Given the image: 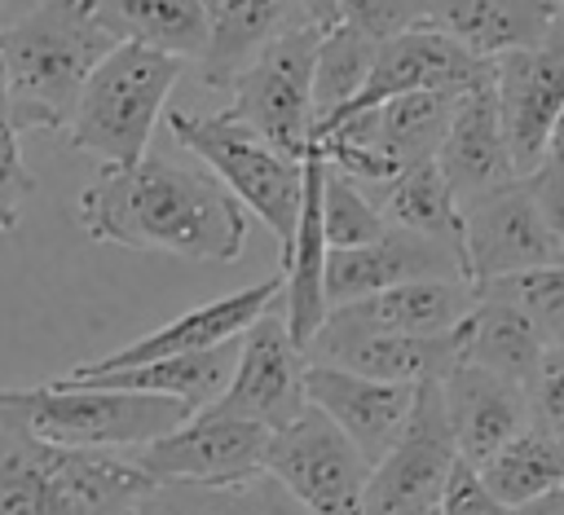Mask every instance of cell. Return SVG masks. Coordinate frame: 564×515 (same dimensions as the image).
I'll use <instances>...</instances> for the list:
<instances>
[{
  "label": "cell",
  "instance_id": "cell-1",
  "mask_svg": "<svg viewBox=\"0 0 564 515\" xmlns=\"http://www.w3.org/2000/svg\"><path fill=\"white\" fill-rule=\"evenodd\" d=\"M75 220L93 242L163 251L194 264L238 260L251 229V211L212 167H185L163 154L101 167L79 189Z\"/></svg>",
  "mask_w": 564,
  "mask_h": 515
},
{
  "label": "cell",
  "instance_id": "cell-2",
  "mask_svg": "<svg viewBox=\"0 0 564 515\" xmlns=\"http://www.w3.org/2000/svg\"><path fill=\"white\" fill-rule=\"evenodd\" d=\"M119 48L97 0H40L0 26V66L18 132H66L93 70Z\"/></svg>",
  "mask_w": 564,
  "mask_h": 515
},
{
  "label": "cell",
  "instance_id": "cell-3",
  "mask_svg": "<svg viewBox=\"0 0 564 515\" xmlns=\"http://www.w3.org/2000/svg\"><path fill=\"white\" fill-rule=\"evenodd\" d=\"M154 489L132 453L48 445L0 418V515H137Z\"/></svg>",
  "mask_w": 564,
  "mask_h": 515
},
{
  "label": "cell",
  "instance_id": "cell-4",
  "mask_svg": "<svg viewBox=\"0 0 564 515\" xmlns=\"http://www.w3.org/2000/svg\"><path fill=\"white\" fill-rule=\"evenodd\" d=\"M0 418L48 445L132 453L176 431L189 418V409L154 392H119V387L48 379L35 387H0Z\"/></svg>",
  "mask_w": 564,
  "mask_h": 515
},
{
  "label": "cell",
  "instance_id": "cell-5",
  "mask_svg": "<svg viewBox=\"0 0 564 515\" xmlns=\"http://www.w3.org/2000/svg\"><path fill=\"white\" fill-rule=\"evenodd\" d=\"M189 62L145 48L119 44L88 79L70 128L62 132L70 150L101 158V167H128L150 154V136L159 114L167 110L172 88L181 84Z\"/></svg>",
  "mask_w": 564,
  "mask_h": 515
},
{
  "label": "cell",
  "instance_id": "cell-6",
  "mask_svg": "<svg viewBox=\"0 0 564 515\" xmlns=\"http://www.w3.org/2000/svg\"><path fill=\"white\" fill-rule=\"evenodd\" d=\"M167 128L203 167H212L234 189V198L260 224H269V233L286 251L304 211V163L286 158L282 150L260 141L251 128L234 123L225 110L220 114L167 110Z\"/></svg>",
  "mask_w": 564,
  "mask_h": 515
},
{
  "label": "cell",
  "instance_id": "cell-7",
  "mask_svg": "<svg viewBox=\"0 0 564 515\" xmlns=\"http://www.w3.org/2000/svg\"><path fill=\"white\" fill-rule=\"evenodd\" d=\"M317 44L322 26L300 22L282 31L229 88L225 114L242 128H251L260 141L282 150L286 158H308L313 154V123H317V101H313V79H317Z\"/></svg>",
  "mask_w": 564,
  "mask_h": 515
},
{
  "label": "cell",
  "instance_id": "cell-8",
  "mask_svg": "<svg viewBox=\"0 0 564 515\" xmlns=\"http://www.w3.org/2000/svg\"><path fill=\"white\" fill-rule=\"evenodd\" d=\"M264 471L308 515H366V489L375 467L317 405H308L295 423L269 436Z\"/></svg>",
  "mask_w": 564,
  "mask_h": 515
},
{
  "label": "cell",
  "instance_id": "cell-9",
  "mask_svg": "<svg viewBox=\"0 0 564 515\" xmlns=\"http://www.w3.org/2000/svg\"><path fill=\"white\" fill-rule=\"evenodd\" d=\"M463 462L441 383H419L414 414L401 440L370 471L366 515H432L445 497L454 467Z\"/></svg>",
  "mask_w": 564,
  "mask_h": 515
},
{
  "label": "cell",
  "instance_id": "cell-10",
  "mask_svg": "<svg viewBox=\"0 0 564 515\" xmlns=\"http://www.w3.org/2000/svg\"><path fill=\"white\" fill-rule=\"evenodd\" d=\"M269 427L198 409L176 431L132 449V458L159 480V484H242L264 475L269 458Z\"/></svg>",
  "mask_w": 564,
  "mask_h": 515
},
{
  "label": "cell",
  "instance_id": "cell-11",
  "mask_svg": "<svg viewBox=\"0 0 564 515\" xmlns=\"http://www.w3.org/2000/svg\"><path fill=\"white\" fill-rule=\"evenodd\" d=\"M308 352L295 343L282 299L242 335V352H238V370L229 379V387L220 392L216 405L220 414L260 423L269 431H282L286 423H295L308 409Z\"/></svg>",
  "mask_w": 564,
  "mask_h": 515
},
{
  "label": "cell",
  "instance_id": "cell-12",
  "mask_svg": "<svg viewBox=\"0 0 564 515\" xmlns=\"http://www.w3.org/2000/svg\"><path fill=\"white\" fill-rule=\"evenodd\" d=\"M485 84H494V62L489 57H476L471 48H463L454 35H445L436 26H414L397 40L379 44L375 70H370L366 88L357 92V101H348L339 114L313 123V136L335 128L348 114L375 110V106H383L392 97H405V92H476Z\"/></svg>",
  "mask_w": 564,
  "mask_h": 515
},
{
  "label": "cell",
  "instance_id": "cell-13",
  "mask_svg": "<svg viewBox=\"0 0 564 515\" xmlns=\"http://www.w3.org/2000/svg\"><path fill=\"white\" fill-rule=\"evenodd\" d=\"M494 97L502 110L511 158L520 176H529L546 158L551 136L564 119V18L538 48L494 57Z\"/></svg>",
  "mask_w": 564,
  "mask_h": 515
},
{
  "label": "cell",
  "instance_id": "cell-14",
  "mask_svg": "<svg viewBox=\"0 0 564 515\" xmlns=\"http://www.w3.org/2000/svg\"><path fill=\"white\" fill-rule=\"evenodd\" d=\"M463 220H467V246H463L467 251V277L476 286L498 282V277H516V273H533V269L564 260L524 176L463 202Z\"/></svg>",
  "mask_w": 564,
  "mask_h": 515
},
{
  "label": "cell",
  "instance_id": "cell-15",
  "mask_svg": "<svg viewBox=\"0 0 564 515\" xmlns=\"http://www.w3.org/2000/svg\"><path fill=\"white\" fill-rule=\"evenodd\" d=\"M286 291V277L282 269L264 282H251L234 295H220V299H207L172 321H163L159 330L97 357V361H84V365H70L66 379H88V374H110V370H128V365H145V361H163V357H185V352H207V348H220L229 339H242Z\"/></svg>",
  "mask_w": 564,
  "mask_h": 515
},
{
  "label": "cell",
  "instance_id": "cell-16",
  "mask_svg": "<svg viewBox=\"0 0 564 515\" xmlns=\"http://www.w3.org/2000/svg\"><path fill=\"white\" fill-rule=\"evenodd\" d=\"M308 387V405H317L361 453L366 462H383L388 449L401 440L410 414H414V383H388V379H370L330 361H308L304 374Z\"/></svg>",
  "mask_w": 564,
  "mask_h": 515
},
{
  "label": "cell",
  "instance_id": "cell-17",
  "mask_svg": "<svg viewBox=\"0 0 564 515\" xmlns=\"http://www.w3.org/2000/svg\"><path fill=\"white\" fill-rule=\"evenodd\" d=\"M427 277H463V282H471L467 277V260L454 246L392 224L379 242L330 251V260H326V299H330V308H339V304L379 295L388 286L427 282Z\"/></svg>",
  "mask_w": 564,
  "mask_h": 515
},
{
  "label": "cell",
  "instance_id": "cell-18",
  "mask_svg": "<svg viewBox=\"0 0 564 515\" xmlns=\"http://www.w3.org/2000/svg\"><path fill=\"white\" fill-rule=\"evenodd\" d=\"M308 361H330L388 383H441L463 361V326L445 335H397V330H344L322 326L308 343Z\"/></svg>",
  "mask_w": 564,
  "mask_h": 515
},
{
  "label": "cell",
  "instance_id": "cell-19",
  "mask_svg": "<svg viewBox=\"0 0 564 515\" xmlns=\"http://www.w3.org/2000/svg\"><path fill=\"white\" fill-rule=\"evenodd\" d=\"M441 392H445V409H449L458 453L471 467L489 462L511 436H520L533 423L529 387L516 383V379H502L485 365L458 361L441 379Z\"/></svg>",
  "mask_w": 564,
  "mask_h": 515
},
{
  "label": "cell",
  "instance_id": "cell-20",
  "mask_svg": "<svg viewBox=\"0 0 564 515\" xmlns=\"http://www.w3.org/2000/svg\"><path fill=\"white\" fill-rule=\"evenodd\" d=\"M207 48L194 62L198 84L229 92L234 79L291 26L308 22L300 0H203Z\"/></svg>",
  "mask_w": 564,
  "mask_h": 515
},
{
  "label": "cell",
  "instance_id": "cell-21",
  "mask_svg": "<svg viewBox=\"0 0 564 515\" xmlns=\"http://www.w3.org/2000/svg\"><path fill=\"white\" fill-rule=\"evenodd\" d=\"M322 185H326V158L313 150L304 158V211H300L291 246L282 251V277H286L282 313H286V326L304 352L330 317V299H326L330 242H326V224H322Z\"/></svg>",
  "mask_w": 564,
  "mask_h": 515
},
{
  "label": "cell",
  "instance_id": "cell-22",
  "mask_svg": "<svg viewBox=\"0 0 564 515\" xmlns=\"http://www.w3.org/2000/svg\"><path fill=\"white\" fill-rule=\"evenodd\" d=\"M436 163H441L449 189L458 194V202H471V198H480L498 185H511L520 176V167L511 158V145H507V128H502L494 84H485V88H476L458 101Z\"/></svg>",
  "mask_w": 564,
  "mask_h": 515
},
{
  "label": "cell",
  "instance_id": "cell-23",
  "mask_svg": "<svg viewBox=\"0 0 564 515\" xmlns=\"http://www.w3.org/2000/svg\"><path fill=\"white\" fill-rule=\"evenodd\" d=\"M476 308V282L463 277H427L401 282L379 295L330 308V326L344 330H397V335H445L458 330Z\"/></svg>",
  "mask_w": 564,
  "mask_h": 515
},
{
  "label": "cell",
  "instance_id": "cell-24",
  "mask_svg": "<svg viewBox=\"0 0 564 515\" xmlns=\"http://www.w3.org/2000/svg\"><path fill=\"white\" fill-rule=\"evenodd\" d=\"M564 18L560 0H432L427 26L454 35L476 57L538 48Z\"/></svg>",
  "mask_w": 564,
  "mask_h": 515
},
{
  "label": "cell",
  "instance_id": "cell-25",
  "mask_svg": "<svg viewBox=\"0 0 564 515\" xmlns=\"http://www.w3.org/2000/svg\"><path fill=\"white\" fill-rule=\"evenodd\" d=\"M238 352H242V339H229V343L207 348V352L163 357V361H145V365L110 370V374H88V379H66V374H57V379L88 383V387H119V392H154V396H172L189 414H198V409L216 405L220 392L229 387V379L238 370Z\"/></svg>",
  "mask_w": 564,
  "mask_h": 515
},
{
  "label": "cell",
  "instance_id": "cell-26",
  "mask_svg": "<svg viewBox=\"0 0 564 515\" xmlns=\"http://www.w3.org/2000/svg\"><path fill=\"white\" fill-rule=\"evenodd\" d=\"M546 348H551L546 335L538 330V321L520 304L476 291V308L463 321V361L485 365V370L529 387Z\"/></svg>",
  "mask_w": 564,
  "mask_h": 515
},
{
  "label": "cell",
  "instance_id": "cell-27",
  "mask_svg": "<svg viewBox=\"0 0 564 515\" xmlns=\"http://www.w3.org/2000/svg\"><path fill=\"white\" fill-rule=\"evenodd\" d=\"M370 198L383 207L388 224L410 229V233H423V238H436V242L454 246V251L467 260V251H463V246H467L463 202H458V194L449 189V180H445V172H441L436 158L405 167L397 180H388V185L375 189Z\"/></svg>",
  "mask_w": 564,
  "mask_h": 515
},
{
  "label": "cell",
  "instance_id": "cell-28",
  "mask_svg": "<svg viewBox=\"0 0 564 515\" xmlns=\"http://www.w3.org/2000/svg\"><path fill=\"white\" fill-rule=\"evenodd\" d=\"M97 4H101V22L119 35V44H145L181 62H198L207 48L203 0H97Z\"/></svg>",
  "mask_w": 564,
  "mask_h": 515
},
{
  "label": "cell",
  "instance_id": "cell-29",
  "mask_svg": "<svg viewBox=\"0 0 564 515\" xmlns=\"http://www.w3.org/2000/svg\"><path fill=\"white\" fill-rule=\"evenodd\" d=\"M467 92H405L383 106H375V141L379 150L405 172L414 163H427L441 154L445 132L454 123V110Z\"/></svg>",
  "mask_w": 564,
  "mask_h": 515
},
{
  "label": "cell",
  "instance_id": "cell-30",
  "mask_svg": "<svg viewBox=\"0 0 564 515\" xmlns=\"http://www.w3.org/2000/svg\"><path fill=\"white\" fill-rule=\"evenodd\" d=\"M480 480L507 502V506H529L533 497L551 493L564 484V436H555L551 427H542L538 418L511 436L489 462L476 467Z\"/></svg>",
  "mask_w": 564,
  "mask_h": 515
},
{
  "label": "cell",
  "instance_id": "cell-31",
  "mask_svg": "<svg viewBox=\"0 0 564 515\" xmlns=\"http://www.w3.org/2000/svg\"><path fill=\"white\" fill-rule=\"evenodd\" d=\"M137 515H308L269 471L242 484H159Z\"/></svg>",
  "mask_w": 564,
  "mask_h": 515
},
{
  "label": "cell",
  "instance_id": "cell-32",
  "mask_svg": "<svg viewBox=\"0 0 564 515\" xmlns=\"http://www.w3.org/2000/svg\"><path fill=\"white\" fill-rule=\"evenodd\" d=\"M375 53L379 44L357 35L352 26H330L322 31L317 44V79H313V101H317V123L339 114L348 101H357V92L366 88L370 70H375Z\"/></svg>",
  "mask_w": 564,
  "mask_h": 515
},
{
  "label": "cell",
  "instance_id": "cell-33",
  "mask_svg": "<svg viewBox=\"0 0 564 515\" xmlns=\"http://www.w3.org/2000/svg\"><path fill=\"white\" fill-rule=\"evenodd\" d=\"M322 224H326L330 251L379 242L392 229L383 207L370 198V189H361L352 176L335 172L330 163H326V185H322Z\"/></svg>",
  "mask_w": 564,
  "mask_h": 515
},
{
  "label": "cell",
  "instance_id": "cell-34",
  "mask_svg": "<svg viewBox=\"0 0 564 515\" xmlns=\"http://www.w3.org/2000/svg\"><path fill=\"white\" fill-rule=\"evenodd\" d=\"M476 291L520 304L538 321V330L546 335V343H564V260L560 264H546V269H533V273L480 282Z\"/></svg>",
  "mask_w": 564,
  "mask_h": 515
},
{
  "label": "cell",
  "instance_id": "cell-35",
  "mask_svg": "<svg viewBox=\"0 0 564 515\" xmlns=\"http://www.w3.org/2000/svg\"><path fill=\"white\" fill-rule=\"evenodd\" d=\"M31 194H35V176L22 163L18 123H13V106H9V88H4V66H0V233L18 229Z\"/></svg>",
  "mask_w": 564,
  "mask_h": 515
},
{
  "label": "cell",
  "instance_id": "cell-36",
  "mask_svg": "<svg viewBox=\"0 0 564 515\" xmlns=\"http://www.w3.org/2000/svg\"><path fill=\"white\" fill-rule=\"evenodd\" d=\"M427 18H432V0H339V22L375 44L427 26Z\"/></svg>",
  "mask_w": 564,
  "mask_h": 515
},
{
  "label": "cell",
  "instance_id": "cell-37",
  "mask_svg": "<svg viewBox=\"0 0 564 515\" xmlns=\"http://www.w3.org/2000/svg\"><path fill=\"white\" fill-rule=\"evenodd\" d=\"M432 515H516V506H507L471 462H458L449 484H445V497Z\"/></svg>",
  "mask_w": 564,
  "mask_h": 515
},
{
  "label": "cell",
  "instance_id": "cell-38",
  "mask_svg": "<svg viewBox=\"0 0 564 515\" xmlns=\"http://www.w3.org/2000/svg\"><path fill=\"white\" fill-rule=\"evenodd\" d=\"M529 401H533V418L555 436H564V343H551L542 352V365L529 379Z\"/></svg>",
  "mask_w": 564,
  "mask_h": 515
},
{
  "label": "cell",
  "instance_id": "cell-39",
  "mask_svg": "<svg viewBox=\"0 0 564 515\" xmlns=\"http://www.w3.org/2000/svg\"><path fill=\"white\" fill-rule=\"evenodd\" d=\"M524 180H529V189L538 198V211H542V220H546V229H551V238L564 255V150L551 145L546 158Z\"/></svg>",
  "mask_w": 564,
  "mask_h": 515
},
{
  "label": "cell",
  "instance_id": "cell-40",
  "mask_svg": "<svg viewBox=\"0 0 564 515\" xmlns=\"http://www.w3.org/2000/svg\"><path fill=\"white\" fill-rule=\"evenodd\" d=\"M300 4H304V18L313 26H322V31L339 26V0H300Z\"/></svg>",
  "mask_w": 564,
  "mask_h": 515
},
{
  "label": "cell",
  "instance_id": "cell-41",
  "mask_svg": "<svg viewBox=\"0 0 564 515\" xmlns=\"http://www.w3.org/2000/svg\"><path fill=\"white\" fill-rule=\"evenodd\" d=\"M516 515H564V484L551 489V493H542V497H533V502L520 506Z\"/></svg>",
  "mask_w": 564,
  "mask_h": 515
},
{
  "label": "cell",
  "instance_id": "cell-42",
  "mask_svg": "<svg viewBox=\"0 0 564 515\" xmlns=\"http://www.w3.org/2000/svg\"><path fill=\"white\" fill-rule=\"evenodd\" d=\"M560 4H564V0H560Z\"/></svg>",
  "mask_w": 564,
  "mask_h": 515
}]
</instances>
